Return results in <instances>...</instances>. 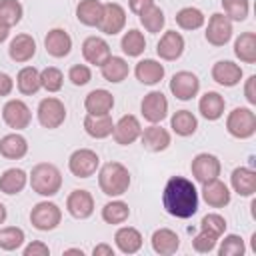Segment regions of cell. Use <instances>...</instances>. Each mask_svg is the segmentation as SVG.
<instances>
[{
    "label": "cell",
    "mask_w": 256,
    "mask_h": 256,
    "mask_svg": "<svg viewBox=\"0 0 256 256\" xmlns=\"http://www.w3.org/2000/svg\"><path fill=\"white\" fill-rule=\"evenodd\" d=\"M84 130L90 138H96V140L108 138V136H112V130H114L112 116L110 114H86Z\"/></svg>",
    "instance_id": "obj_28"
},
{
    "label": "cell",
    "mask_w": 256,
    "mask_h": 256,
    "mask_svg": "<svg viewBox=\"0 0 256 256\" xmlns=\"http://www.w3.org/2000/svg\"><path fill=\"white\" fill-rule=\"evenodd\" d=\"M84 108L88 114H110L114 108V96L104 88H96L86 94Z\"/></svg>",
    "instance_id": "obj_27"
},
{
    "label": "cell",
    "mask_w": 256,
    "mask_h": 256,
    "mask_svg": "<svg viewBox=\"0 0 256 256\" xmlns=\"http://www.w3.org/2000/svg\"><path fill=\"white\" fill-rule=\"evenodd\" d=\"M138 20L144 26V30L150 32V34H158L164 28V24H166V16H164L162 8L156 6V4L150 6L148 10H144L142 14H138Z\"/></svg>",
    "instance_id": "obj_40"
},
{
    "label": "cell",
    "mask_w": 256,
    "mask_h": 256,
    "mask_svg": "<svg viewBox=\"0 0 256 256\" xmlns=\"http://www.w3.org/2000/svg\"><path fill=\"white\" fill-rule=\"evenodd\" d=\"M218 240H220V236H216L214 232L200 230V232L192 238V248H194L196 252H200V254H210V252L216 248Z\"/></svg>",
    "instance_id": "obj_46"
},
{
    "label": "cell",
    "mask_w": 256,
    "mask_h": 256,
    "mask_svg": "<svg viewBox=\"0 0 256 256\" xmlns=\"http://www.w3.org/2000/svg\"><path fill=\"white\" fill-rule=\"evenodd\" d=\"M130 182H132L130 172L120 162H106L98 172V186H100L102 194H106L110 198H118V196L126 194L130 188Z\"/></svg>",
    "instance_id": "obj_2"
},
{
    "label": "cell",
    "mask_w": 256,
    "mask_h": 256,
    "mask_svg": "<svg viewBox=\"0 0 256 256\" xmlns=\"http://www.w3.org/2000/svg\"><path fill=\"white\" fill-rule=\"evenodd\" d=\"M224 108H226V100L220 92H214V90H208L200 96L198 100V112L202 114V118L214 122V120H220L224 116Z\"/></svg>",
    "instance_id": "obj_22"
},
{
    "label": "cell",
    "mask_w": 256,
    "mask_h": 256,
    "mask_svg": "<svg viewBox=\"0 0 256 256\" xmlns=\"http://www.w3.org/2000/svg\"><path fill=\"white\" fill-rule=\"evenodd\" d=\"M166 70H164V64H160L158 60L154 58H144L140 60L136 66H134V76L140 84H146V86H154L158 84L162 78H164Z\"/></svg>",
    "instance_id": "obj_25"
},
{
    "label": "cell",
    "mask_w": 256,
    "mask_h": 256,
    "mask_svg": "<svg viewBox=\"0 0 256 256\" xmlns=\"http://www.w3.org/2000/svg\"><path fill=\"white\" fill-rule=\"evenodd\" d=\"M230 186L238 196H244V198L254 196V192H256V172L252 168H246V166L234 168L232 174H230Z\"/></svg>",
    "instance_id": "obj_24"
},
{
    "label": "cell",
    "mask_w": 256,
    "mask_h": 256,
    "mask_svg": "<svg viewBox=\"0 0 256 256\" xmlns=\"http://www.w3.org/2000/svg\"><path fill=\"white\" fill-rule=\"evenodd\" d=\"M22 254H24V256H48V254H50V248H48L44 242L34 240V242H30V244L22 250Z\"/></svg>",
    "instance_id": "obj_49"
},
{
    "label": "cell",
    "mask_w": 256,
    "mask_h": 256,
    "mask_svg": "<svg viewBox=\"0 0 256 256\" xmlns=\"http://www.w3.org/2000/svg\"><path fill=\"white\" fill-rule=\"evenodd\" d=\"M150 6H154V0H128V8H130V12H134L136 16L142 14L144 10H148Z\"/></svg>",
    "instance_id": "obj_51"
},
{
    "label": "cell",
    "mask_w": 256,
    "mask_h": 256,
    "mask_svg": "<svg viewBox=\"0 0 256 256\" xmlns=\"http://www.w3.org/2000/svg\"><path fill=\"white\" fill-rule=\"evenodd\" d=\"M44 48L52 58H64L72 50V36L64 28H52L44 36Z\"/></svg>",
    "instance_id": "obj_18"
},
{
    "label": "cell",
    "mask_w": 256,
    "mask_h": 256,
    "mask_svg": "<svg viewBox=\"0 0 256 256\" xmlns=\"http://www.w3.org/2000/svg\"><path fill=\"white\" fill-rule=\"evenodd\" d=\"M244 96L248 100V104H256V76H248L246 78V84H244Z\"/></svg>",
    "instance_id": "obj_50"
},
{
    "label": "cell",
    "mask_w": 256,
    "mask_h": 256,
    "mask_svg": "<svg viewBox=\"0 0 256 256\" xmlns=\"http://www.w3.org/2000/svg\"><path fill=\"white\" fill-rule=\"evenodd\" d=\"M140 140H142V146L148 150V152H164L170 142H172V136L166 128H162L160 124H150L148 128L142 130L140 134Z\"/></svg>",
    "instance_id": "obj_20"
},
{
    "label": "cell",
    "mask_w": 256,
    "mask_h": 256,
    "mask_svg": "<svg viewBox=\"0 0 256 256\" xmlns=\"http://www.w3.org/2000/svg\"><path fill=\"white\" fill-rule=\"evenodd\" d=\"M64 254H80V256H84V250L82 248H66Z\"/></svg>",
    "instance_id": "obj_56"
},
{
    "label": "cell",
    "mask_w": 256,
    "mask_h": 256,
    "mask_svg": "<svg viewBox=\"0 0 256 256\" xmlns=\"http://www.w3.org/2000/svg\"><path fill=\"white\" fill-rule=\"evenodd\" d=\"M8 54L14 62L18 64H24V62H30L36 54V40L30 36V34H16L12 40H10V46H8Z\"/></svg>",
    "instance_id": "obj_23"
},
{
    "label": "cell",
    "mask_w": 256,
    "mask_h": 256,
    "mask_svg": "<svg viewBox=\"0 0 256 256\" xmlns=\"http://www.w3.org/2000/svg\"><path fill=\"white\" fill-rule=\"evenodd\" d=\"M120 48H122V52H124L126 56L138 58V56L144 54V50H146V38H144V34H142L140 30L130 28L128 32H124V36H122V40H120Z\"/></svg>",
    "instance_id": "obj_38"
},
{
    "label": "cell",
    "mask_w": 256,
    "mask_h": 256,
    "mask_svg": "<svg viewBox=\"0 0 256 256\" xmlns=\"http://www.w3.org/2000/svg\"><path fill=\"white\" fill-rule=\"evenodd\" d=\"M24 16V8L18 0H0V22L8 28L16 26Z\"/></svg>",
    "instance_id": "obj_42"
},
{
    "label": "cell",
    "mask_w": 256,
    "mask_h": 256,
    "mask_svg": "<svg viewBox=\"0 0 256 256\" xmlns=\"http://www.w3.org/2000/svg\"><path fill=\"white\" fill-rule=\"evenodd\" d=\"M92 254L94 256H114V248L110 246V244H96L94 246V250H92Z\"/></svg>",
    "instance_id": "obj_53"
},
{
    "label": "cell",
    "mask_w": 256,
    "mask_h": 256,
    "mask_svg": "<svg viewBox=\"0 0 256 256\" xmlns=\"http://www.w3.org/2000/svg\"><path fill=\"white\" fill-rule=\"evenodd\" d=\"M170 92L174 98L186 102V100H192L198 92H200V80L194 72L190 70H180L172 76L170 80Z\"/></svg>",
    "instance_id": "obj_12"
},
{
    "label": "cell",
    "mask_w": 256,
    "mask_h": 256,
    "mask_svg": "<svg viewBox=\"0 0 256 256\" xmlns=\"http://www.w3.org/2000/svg\"><path fill=\"white\" fill-rule=\"evenodd\" d=\"M100 72H102V78H104L106 82L120 84L122 80L128 78L130 66H128V62H126L122 56H110V58L100 66Z\"/></svg>",
    "instance_id": "obj_32"
},
{
    "label": "cell",
    "mask_w": 256,
    "mask_h": 256,
    "mask_svg": "<svg viewBox=\"0 0 256 256\" xmlns=\"http://www.w3.org/2000/svg\"><path fill=\"white\" fill-rule=\"evenodd\" d=\"M150 242H152V250L156 254H160V256H170V254H174L180 248V238L170 228H158V230H154Z\"/></svg>",
    "instance_id": "obj_26"
},
{
    "label": "cell",
    "mask_w": 256,
    "mask_h": 256,
    "mask_svg": "<svg viewBox=\"0 0 256 256\" xmlns=\"http://www.w3.org/2000/svg\"><path fill=\"white\" fill-rule=\"evenodd\" d=\"M140 112L150 124H160L168 116V100L160 90L148 92L140 102Z\"/></svg>",
    "instance_id": "obj_13"
},
{
    "label": "cell",
    "mask_w": 256,
    "mask_h": 256,
    "mask_svg": "<svg viewBox=\"0 0 256 256\" xmlns=\"http://www.w3.org/2000/svg\"><path fill=\"white\" fill-rule=\"evenodd\" d=\"M28 184V174L22 168H8L0 174V192L14 196L18 192H22Z\"/></svg>",
    "instance_id": "obj_31"
},
{
    "label": "cell",
    "mask_w": 256,
    "mask_h": 256,
    "mask_svg": "<svg viewBox=\"0 0 256 256\" xmlns=\"http://www.w3.org/2000/svg\"><path fill=\"white\" fill-rule=\"evenodd\" d=\"M82 56L88 64H94V66H102L110 56V44L102 38V36H88L84 42H82Z\"/></svg>",
    "instance_id": "obj_17"
},
{
    "label": "cell",
    "mask_w": 256,
    "mask_h": 256,
    "mask_svg": "<svg viewBox=\"0 0 256 256\" xmlns=\"http://www.w3.org/2000/svg\"><path fill=\"white\" fill-rule=\"evenodd\" d=\"M210 74H212V80L216 84L226 86V88H232V86L240 84V80L244 76L242 68L236 62H232V60H218L212 66V72Z\"/></svg>",
    "instance_id": "obj_19"
},
{
    "label": "cell",
    "mask_w": 256,
    "mask_h": 256,
    "mask_svg": "<svg viewBox=\"0 0 256 256\" xmlns=\"http://www.w3.org/2000/svg\"><path fill=\"white\" fill-rule=\"evenodd\" d=\"M232 34H234L232 20H228L222 12H216L208 18V26H206V32H204V38H206L208 44H212L216 48L226 46L232 40Z\"/></svg>",
    "instance_id": "obj_8"
},
{
    "label": "cell",
    "mask_w": 256,
    "mask_h": 256,
    "mask_svg": "<svg viewBox=\"0 0 256 256\" xmlns=\"http://www.w3.org/2000/svg\"><path fill=\"white\" fill-rule=\"evenodd\" d=\"M102 8H104V4L100 0H80L76 6V18L84 26L98 28L100 18H102Z\"/></svg>",
    "instance_id": "obj_33"
},
{
    "label": "cell",
    "mask_w": 256,
    "mask_h": 256,
    "mask_svg": "<svg viewBox=\"0 0 256 256\" xmlns=\"http://www.w3.org/2000/svg\"><path fill=\"white\" fill-rule=\"evenodd\" d=\"M66 210L72 218L86 220L94 214V196L84 188H76L66 198Z\"/></svg>",
    "instance_id": "obj_14"
},
{
    "label": "cell",
    "mask_w": 256,
    "mask_h": 256,
    "mask_svg": "<svg viewBox=\"0 0 256 256\" xmlns=\"http://www.w3.org/2000/svg\"><path fill=\"white\" fill-rule=\"evenodd\" d=\"M184 48H186V42H184V36L176 30H166L158 44H156V54L166 60V62H172V60H178L182 54H184Z\"/></svg>",
    "instance_id": "obj_15"
},
{
    "label": "cell",
    "mask_w": 256,
    "mask_h": 256,
    "mask_svg": "<svg viewBox=\"0 0 256 256\" xmlns=\"http://www.w3.org/2000/svg\"><path fill=\"white\" fill-rule=\"evenodd\" d=\"M162 206L174 218H192L198 212V190L194 182L184 176L168 178L162 190Z\"/></svg>",
    "instance_id": "obj_1"
},
{
    "label": "cell",
    "mask_w": 256,
    "mask_h": 256,
    "mask_svg": "<svg viewBox=\"0 0 256 256\" xmlns=\"http://www.w3.org/2000/svg\"><path fill=\"white\" fill-rule=\"evenodd\" d=\"M26 240V234L22 228L18 226H4L0 228V248L6 252H14L18 248H22Z\"/></svg>",
    "instance_id": "obj_41"
},
{
    "label": "cell",
    "mask_w": 256,
    "mask_h": 256,
    "mask_svg": "<svg viewBox=\"0 0 256 256\" xmlns=\"http://www.w3.org/2000/svg\"><path fill=\"white\" fill-rule=\"evenodd\" d=\"M60 220H62V210L54 202L42 200V202L34 204L30 210V224L40 232H50V230L58 228Z\"/></svg>",
    "instance_id": "obj_5"
},
{
    "label": "cell",
    "mask_w": 256,
    "mask_h": 256,
    "mask_svg": "<svg viewBox=\"0 0 256 256\" xmlns=\"http://www.w3.org/2000/svg\"><path fill=\"white\" fill-rule=\"evenodd\" d=\"M126 26V10L118 2H106L102 8V18L98 30L106 36H116Z\"/></svg>",
    "instance_id": "obj_11"
},
{
    "label": "cell",
    "mask_w": 256,
    "mask_h": 256,
    "mask_svg": "<svg viewBox=\"0 0 256 256\" xmlns=\"http://www.w3.org/2000/svg\"><path fill=\"white\" fill-rule=\"evenodd\" d=\"M28 154V140L18 134H6L0 138V156H4L6 160H20Z\"/></svg>",
    "instance_id": "obj_30"
},
{
    "label": "cell",
    "mask_w": 256,
    "mask_h": 256,
    "mask_svg": "<svg viewBox=\"0 0 256 256\" xmlns=\"http://www.w3.org/2000/svg\"><path fill=\"white\" fill-rule=\"evenodd\" d=\"M234 56L242 64H254L256 62V34L254 32H242L234 40Z\"/></svg>",
    "instance_id": "obj_34"
},
{
    "label": "cell",
    "mask_w": 256,
    "mask_h": 256,
    "mask_svg": "<svg viewBox=\"0 0 256 256\" xmlns=\"http://www.w3.org/2000/svg\"><path fill=\"white\" fill-rule=\"evenodd\" d=\"M130 216V208L124 200H112L102 206V220L106 224H124Z\"/></svg>",
    "instance_id": "obj_39"
},
{
    "label": "cell",
    "mask_w": 256,
    "mask_h": 256,
    "mask_svg": "<svg viewBox=\"0 0 256 256\" xmlns=\"http://www.w3.org/2000/svg\"><path fill=\"white\" fill-rule=\"evenodd\" d=\"M200 230H208V232H214L216 236H222L226 232V220L218 212H210L200 220Z\"/></svg>",
    "instance_id": "obj_47"
},
{
    "label": "cell",
    "mask_w": 256,
    "mask_h": 256,
    "mask_svg": "<svg viewBox=\"0 0 256 256\" xmlns=\"http://www.w3.org/2000/svg\"><path fill=\"white\" fill-rule=\"evenodd\" d=\"M40 84L46 92H60L62 84H64V74L60 68L56 66H46L40 72Z\"/></svg>",
    "instance_id": "obj_43"
},
{
    "label": "cell",
    "mask_w": 256,
    "mask_h": 256,
    "mask_svg": "<svg viewBox=\"0 0 256 256\" xmlns=\"http://www.w3.org/2000/svg\"><path fill=\"white\" fill-rule=\"evenodd\" d=\"M202 198L210 208H224L230 204L232 192L222 180L214 178V180L202 184Z\"/></svg>",
    "instance_id": "obj_21"
},
{
    "label": "cell",
    "mask_w": 256,
    "mask_h": 256,
    "mask_svg": "<svg viewBox=\"0 0 256 256\" xmlns=\"http://www.w3.org/2000/svg\"><path fill=\"white\" fill-rule=\"evenodd\" d=\"M170 128L174 134H178L182 138L192 136L198 128V118L190 110H176L170 118Z\"/></svg>",
    "instance_id": "obj_36"
},
{
    "label": "cell",
    "mask_w": 256,
    "mask_h": 256,
    "mask_svg": "<svg viewBox=\"0 0 256 256\" xmlns=\"http://www.w3.org/2000/svg\"><path fill=\"white\" fill-rule=\"evenodd\" d=\"M16 88L20 94L24 96H32L36 94L42 84H40V70L34 66H24L18 74H16Z\"/></svg>",
    "instance_id": "obj_35"
},
{
    "label": "cell",
    "mask_w": 256,
    "mask_h": 256,
    "mask_svg": "<svg viewBox=\"0 0 256 256\" xmlns=\"http://www.w3.org/2000/svg\"><path fill=\"white\" fill-rule=\"evenodd\" d=\"M6 216H8V210H6V206L0 202V224L6 222Z\"/></svg>",
    "instance_id": "obj_55"
},
{
    "label": "cell",
    "mask_w": 256,
    "mask_h": 256,
    "mask_svg": "<svg viewBox=\"0 0 256 256\" xmlns=\"http://www.w3.org/2000/svg\"><path fill=\"white\" fill-rule=\"evenodd\" d=\"M226 130L232 138L238 140H248L256 134V114L252 108L238 106L226 116Z\"/></svg>",
    "instance_id": "obj_4"
},
{
    "label": "cell",
    "mask_w": 256,
    "mask_h": 256,
    "mask_svg": "<svg viewBox=\"0 0 256 256\" xmlns=\"http://www.w3.org/2000/svg\"><path fill=\"white\" fill-rule=\"evenodd\" d=\"M8 34H10V28H8V26H4V24L0 22V44L8 38Z\"/></svg>",
    "instance_id": "obj_54"
},
{
    "label": "cell",
    "mask_w": 256,
    "mask_h": 256,
    "mask_svg": "<svg viewBox=\"0 0 256 256\" xmlns=\"http://www.w3.org/2000/svg\"><path fill=\"white\" fill-rule=\"evenodd\" d=\"M28 182L36 194L50 198V196H56L62 188V172L58 170V166L50 162H40L28 174Z\"/></svg>",
    "instance_id": "obj_3"
},
{
    "label": "cell",
    "mask_w": 256,
    "mask_h": 256,
    "mask_svg": "<svg viewBox=\"0 0 256 256\" xmlns=\"http://www.w3.org/2000/svg\"><path fill=\"white\" fill-rule=\"evenodd\" d=\"M98 166H100V158L90 148H78L68 158V170L76 178H90V176H94Z\"/></svg>",
    "instance_id": "obj_7"
},
{
    "label": "cell",
    "mask_w": 256,
    "mask_h": 256,
    "mask_svg": "<svg viewBox=\"0 0 256 256\" xmlns=\"http://www.w3.org/2000/svg\"><path fill=\"white\" fill-rule=\"evenodd\" d=\"M14 90V80L6 72H0V96H8Z\"/></svg>",
    "instance_id": "obj_52"
},
{
    "label": "cell",
    "mask_w": 256,
    "mask_h": 256,
    "mask_svg": "<svg viewBox=\"0 0 256 256\" xmlns=\"http://www.w3.org/2000/svg\"><path fill=\"white\" fill-rule=\"evenodd\" d=\"M142 234L134 226H122L114 234V244L122 254H136L142 248Z\"/></svg>",
    "instance_id": "obj_29"
},
{
    "label": "cell",
    "mask_w": 256,
    "mask_h": 256,
    "mask_svg": "<svg viewBox=\"0 0 256 256\" xmlns=\"http://www.w3.org/2000/svg\"><path fill=\"white\" fill-rule=\"evenodd\" d=\"M36 116H38V122L40 126L48 128V130H54V128H60L66 120V106L62 100L54 98V96H48V98H42L38 108H36Z\"/></svg>",
    "instance_id": "obj_6"
},
{
    "label": "cell",
    "mask_w": 256,
    "mask_h": 256,
    "mask_svg": "<svg viewBox=\"0 0 256 256\" xmlns=\"http://www.w3.org/2000/svg\"><path fill=\"white\" fill-rule=\"evenodd\" d=\"M204 22H206V16L196 6H184L176 12V24L182 30H198L204 26Z\"/></svg>",
    "instance_id": "obj_37"
},
{
    "label": "cell",
    "mask_w": 256,
    "mask_h": 256,
    "mask_svg": "<svg viewBox=\"0 0 256 256\" xmlns=\"http://www.w3.org/2000/svg\"><path fill=\"white\" fill-rule=\"evenodd\" d=\"M2 120L6 122L8 128L12 130H24L30 126L32 122V112L28 108V104L24 100H18V98H12L8 100L4 106H2Z\"/></svg>",
    "instance_id": "obj_9"
},
{
    "label": "cell",
    "mask_w": 256,
    "mask_h": 256,
    "mask_svg": "<svg viewBox=\"0 0 256 256\" xmlns=\"http://www.w3.org/2000/svg\"><path fill=\"white\" fill-rule=\"evenodd\" d=\"M224 16L232 22H242L248 18L250 12V2L248 0H222Z\"/></svg>",
    "instance_id": "obj_44"
},
{
    "label": "cell",
    "mask_w": 256,
    "mask_h": 256,
    "mask_svg": "<svg viewBox=\"0 0 256 256\" xmlns=\"http://www.w3.org/2000/svg\"><path fill=\"white\" fill-rule=\"evenodd\" d=\"M68 80L74 86H86L92 80V70L88 64H74L68 70Z\"/></svg>",
    "instance_id": "obj_48"
},
{
    "label": "cell",
    "mask_w": 256,
    "mask_h": 256,
    "mask_svg": "<svg viewBox=\"0 0 256 256\" xmlns=\"http://www.w3.org/2000/svg\"><path fill=\"white\" fill-rule=\"evenodd\" d=\"M140 134H142V126H140V120L134 114H124L118 122H114L112 138L120 146H128V144L136 142L140 138Z\"/></svg>",
    "instance_id": "obj_16"
},
{
    "label": "cell",
    "mask_w": 256,
    "mask_h": 256,
    "mask_svg": "<svg viewBox=\"0 0 256 256\" xmlns=\"http://www.w3.org/2000/svg\"><path fill=\"white\" fill-rule=\"evenodd\" d=\"M190 170H192V176L196 182L200 184H206L214 178L220 176V170H222V164L218 160V156L214 154H208V152H200L192 158V164H190Z\"/></svg>",
    "instance_id": "obj_10"
},
{
    "label": "cell",
    "mask_w": 256,
    "mask_h": 256,
    "mask_svg": "<svg viewBox=\"0 0 256 256\" xmlns=\"http://www.w3.org/2000/svg\"><path fill=\"white\" fill-rule=\"evenodd\" d=\"M244 252H246V244H244L242 236L226 234L220 240V246H218V254L220 256H242Z\"/></svg>",
    "instance_id": "obj_45"
}]
</instances>
